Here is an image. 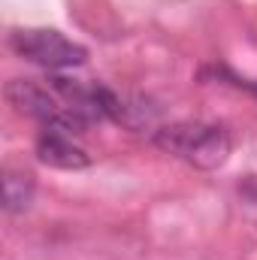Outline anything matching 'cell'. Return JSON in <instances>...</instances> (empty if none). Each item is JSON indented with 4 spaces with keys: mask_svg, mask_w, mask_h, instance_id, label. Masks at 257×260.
Segmentation results:
<instances>
[{
    "mask_svg": "<svg viewBox=\"0 0 257 260\" xmlns=\"http://www.w3.org/2000/svg\"><path fill=\"white\" fill-rule=\"evenodd\" d=\"M154 145L197 170H215L230 157V133L218 124H200V121H182L170 124L154 133Z\"/></svg>",
    "mask_w": 257,
    "mask_h": 260,
    "instance_id": "obj_1",
    "label": "cell"
},
{
    "mask_svg": "<svg viewBox=\"0 0 257 260\" xmlns=\"http://www.w3.org/2000/svg\"><path fill=\"white\" fill-rule=\"evenodd\" d=\"M9 49L18 58L46 70H67L88 61L85 46L67 40L61 30H52V27H18L9 34Z\"/></svg>",
    "mask_w": 257,
    "mask_h": 260,
    "instance_id": "obj_2",
    "label": "cell"
},
{
    "mask_svg": "<svg viewBox=\"0 0 257 260\" xmlns=\"http://www.w3.org/2000/svg\"><path fill=\"white\" fill-rule=\"evenodd\" d=\"M37 157L49 167H58V170H85L91 164L85 148H79L70 133L52 127H46L37 136Z\"/></svg>",
    "mask_w": 257,
    "mask_h": 260,
    "instance_id": "obj_3",
    "label": "cell"
},
{
    "mask_svg": "<svg viewBox=\"0 0 257 260\" xmlns=\"http://www.w3.org/2000/svg\"><path fill=\"white\" fill-rule=\"evenodd\" d=\"M34 176L24 173V170H6L3 173V203H6V212H24L30 209L34 203Z\"/></svg>",
    "mask_w": 257,
    "mask_h": 260,
    "instance_id": "obj_4",
    "label": "cell"
}]
</instances>
